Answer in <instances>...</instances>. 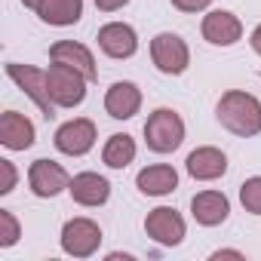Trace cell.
<instances>
[{
	"instance_id": "6da1fadb",
	"label": "cell",
	"mask_w": 261,
	"mask_h": 261,
	"mask_svg": "<svg viewBox=\"0 0 261 261\" xmlns=\"http://www.w3.org/2000/svg\"><path fill=\"white\" fill-rule=\"evenodd\" d=\"M215 117H218V123L227 129V133H233V136H240V139L261 136V101H258L252 92L227 89V92L218 98Z\"/></svg>"
},
{
	"instance_id": "7a4b0ae2",
	"label": "cell",
	"mask_w": 261,
	"mask_h": 261,
	"mask_svg": "<svg viewBox=\"0 0 261 261\" xmlns=\"http://www.w3.org/2000/svg\"><path fill=\"white\" fill-rule=\"evenodd\" d=\"M185 142V120L172 108H157L145 120V145L154 154H172Z\"/></svg>"
},
{
	"instance_id": "3957f363",
	"label": "cell",
	"mask_w": 261,
	"mask_h": 261,
	"mask_svg": "<svg viewBox=\"0 0 261 261\" xmlns=\"http://www.w3.org/2000/svg\"><path fill=\"white\" fill-rule=\"evenodd\" d=\"M86 83L89 80L77 68H68V65H59V62H53L49 71H46V89H49V98L56 101V108H77V105H83Z\"/></svg>"
},
{
	"instance_id": "277c9868",
	"label": "cell",
	"mask_w": 261,
	"mask_h": 261,
	"mask_svg": "<svg viewBox=\"0 0 261 261\" xmlns=\"http://www.w3.org/2000/svg\"><path fill=\"white\" fill-rule=\"evenodd\" d=\"M7 77L40 108V114L46 120L56 117V101L49 98V89H46V71H40L34 65H22V62H7Z\"/></svg>"
},
{
	"instance_id": "5b68a950",
	"label": "cell",
	"mask_w": 261,
	"mask_h": 261,
	"mask_svg": "<svg viewBox=\"0 0 261 261\" xmlns=\"http://www.w3.org/2000/svg\"><path fill=\"white\" fill-rule=\"evenodd\" d=\"M151 62L157 65L160 74L178 77V74H185L188 65H191V49H188V43H185L178 34L163 31V34H157V37L151 40Z\"/></svg>"
},
{
	"instance_id": "8992f818",
	"label": "cell",
	"mask_w": 261,
	"mask_h": 261,
	"mask_svg": "<svg viewBox=\"0 0 261 261\" xmlns=\"http://www.w3.org/2000/svg\"><path fill=\"white\" fill-rule=\"evenodd\" d=\"M95 139H98L95 123H92L89 117H74V120H68V123H62V126L56 129L53 145H56V151L65 154V157H83V154L92 151Z\"/></svg>"
},
{
	"instance_id": "52a82bcc",
	"label": "cell",
	"mask_w": 261,
	"mask_h": 261,
	"mask_svg": "<svg viewBox=\"0 0 261 261\" xmlns=\"http://www.w3.org/2000/svg\"><path fill=\"white\" fill-rule=\"evenodd\" d=\"M101 246V227L92 218H71L62 227V249L74 258H89Z\"/></svg>"
},
{
	"instance_id": "ba28073f",
	"label": "cell",
	"mask_w": 261,
	"mask_h": 261,
	"mask_svg": "<svg viewBox=\"0 0 261 261\" xmlns=\"http://www.w3.org/2000/svg\"><path fill=\"white\" fill-rule=\"evenodd\" d=\"M145 233H148L154 243L172 249V246H178V243L185 240L188 224H185L181 212H175L172 206H157V209H151L148 218H145Z\"/></svg>"
},
{
	"instance_id": "9c48e42d",
	"label": "cell",
	"mask_w": 261,
	"mask_h": 261,
	"mask_svg": "<svg viewBox=\"0 0 261 261\" xmlns=\"http://www.w3.org/2000/svg\"><path fill=\"white\" fill-rule=\"evenodd\" d=\"M28 185H31L34 197L49 200V197H59L62 191L71 188V175L56 160H34L31 169H28Z\"/></svg>"
},
{
	"instance_id": "30bf717a",
	"label": "cell",
	"mask_w": 261,
	"mask_h": 261,
	"mask_svg": "<svg viewBox=\"0 0 261 261\" xmlns=\"http://www.w3.org/2000/svg\"><path fill=\"white\" fill-rule=\"evenodd\" d=\"M98 49L111 59H133L139 49V34L126 22H108L98 28Z\"/></svg>"
},
{
	"instance_id": "8fae6325",
	"label": "cell",
	"mask_w": 261,
	"mask_h": 261,
	"mask_svg": "<svg viewBox=\"0 0 261 261\" xmlns=\"http://www.w3.org/2000/svg\"><path fill=\"white\" fill-rule=\"evenodd\" d=\"M203 37L212 43V46H233L240 37H243V25L233 13L227 10H212L209 16H203V25H200Z\"/></svg>"
},
{
	"instance_id": "7c38bea8",
	"label": "cell",
	"mask_w": 261,
	"mask_h": 261,
	"mask_svg": "<svg viewBox=\"0 0 261 261\" xmlns=\"http://www.w3.org/2000/svg\"><path fill=\"white\" fill-rule=\"evenodd\" d=\"M68 194H71L74 203L95 209V206H105V203H108V197H111V181H108L105 175H98V172H80V175L71 178Z\"/></svg>"
},
{
	"instance_id": "4fadbf2b",
	"label": "cell",
	"mask_w": 261,
	"mask_h": 261,
	"mask_svg": "<svg viewBox=\"0 0 261 261\" xmlns=\"http://www.w3.org/2000/svg\"><path fill=\"white\" fill-rule=\"evenodd\" d=\"M191 215H194V221L203 224V227H218V224L227 221L230 203H227V197H224L221 191H200V194H194V200H191Z\"/></svg>"
},
{
	"instance_id": "5bb4252c",
	"label": "cell",
	"mask_w": 261,
	"mask_h": 261,
	"mask_svg": "<svg viewBox=\"0 0 261 261\" xmlns=\"http://www.w3.org/2000/svg\"><path fill=\"white\" fill-rule=\"evenodd\" d=\"M49 59L59 62V65H68V68H77L89 83L98 80V68H95L92 53L83 43H77V40H59V43H53L49 46Z\"/></svg>"
},
{
	"instance_id": "9a60e30c",
	"label": "cell",
	"mask_w": 261,
	"mask_h": 261,
	"mask_svg": "<svg viewBox=\"0 0 261 261\" xmlns=\"http://www.w3.org/2000/svg\"><path fill=\"white\" fill-rule=\"evenodd\" d=\"M185 166H188V175L194 181H215V178H221L227 172V157H224V151L206 145V148L191 151Z\"/></svg>"
},
{
	"instance_id": "2e32d148",
	"label": "cell",
	"mask_w": 261,
	"mask_h": 261,
	"mask_svg": "<svg viewBox=\"0 0 261 261\" xmlns=\"http://www.w3.org/2000/svg\"><path fill=\"white\" fill-rule=\"evenodd\" d=\"M142 108V89L129 80H117L108 92H105V111L114 120H129L136 117Z\"/></svg>"
},
{
	"instance_id": "e0dca14e",
	"label": "cell",
	"mask_w": 261,
	"mask_h": 261,
	"mask_svg": "<svg viewBox=\"0 0 261 261\" xmlns=\"http://www.w3.org/2000/svg\"><path fill=\"white\" fill-rule=\"evenodd\" d=\"M34 123L19 114V111H7L0 117V145L10 151H28L34 145Z\"/></svg>"
},
{
	"instance_id": "ac0fdd59",
	"label": "cell",
	"mask_w": 261,
	"mask_h": 261,
	"mask_svg": "<svg viewBox=\"0 0 261 261\" xmlns=\"http://www.w3.org/2000/svg\"><path fill=\"white\" fill-rule=\"evenodd\" d=\"M136 185L142 194L148 197H166L178 188V172L166 163H154V166H145L139 175H136Z\"/></svg>"
},
{
	"instance_id": "d6986e66",
	"label": "cell",
	"mask_w": 261,
	"mask_h": 261,
	"mask_svg": "<svg viewBox=\"0 0 261 261\" xmlns=\"http://www.w3.org/2000/svg\"><path fill=\"white\" fill-rule=\"evenodd\" d=\"M37 16L46 25H56V28L77 25L80 16H83V0H43L37 7Z\"/></svg>"
},
{
	"instance_id": "ffe728a7",
	"label": "cell",
	"mask_w": 261,
	"mask_h": 261,
	"mask_svg": "<svg viewBox=\"0 0 261 261\" xmlns=\"http://www.w3.org/2000/svg\"><path fill=\"white\" fill-rule=\"evenodd\" d=\"M101 160H105V166H111V169H126L129 163L136 160V139L126 136V133L111 136V139L105 142V148H101Z\"/></svg>"
},
{
	"instance_id": "44dd1931",
	"label": "cell",
	"mask_w": 261,
	"mask_h": 261,
	"mask_svg": "<svg viewBox=\"0 0 261 261\" xmlns=\"http://www.w3.org/2000/svg\"><path fill=\"white\" fill-rule=\"evenodd\" d=\"M240 203L249 215H261V175H252L240 185Z\"/></svg>"
},
{
	"instance_id": "7402d4cb",
	"label": "cell",
	"mask_w": 261,
	"mask_h": 261,
	"mask_svg": "<svg viewBox=\"0 0 261 261\" xmlns=\"http://www.w3.org/2000/svg\"><path fill=\"white\" fill-rule=\"evenodd\" d=\"M19 237H22V227H19L16 215L10 209H0V246L10 249V246L19 243Z\"/></svg>"
},
{
	"instance_id": "603a6c76",
	"label": "cell",
	"mask_w": 261,
	"mask_h": 261,
	"mask_svg": "<svg viewBox=\"0 0 261 261\" xmlns=\"http://www.w3.org/2000/svg\"><path fill=\"white\" fill-rule=\"evenodd\" d=\"M0 172H4V185H0V194H10L13 188H16V166L10 163V160H0Z\"/></svg>"
},
{
	"instance_id": "cb8c5ba5",
	"label": "cell",
	"mask_w": 261,
	"mask_h": 261,
	"mask_svg": "<svg viewBox=\"0 0 261 261\" xmlns=\"http://www.w3.org/2000/svg\"><path fill=\"white\" fill-rule=\"evenodd\" d=\"M212 0H172V7L181 10V13H203Z\"/></svg>"
},
{
	"instance_id": "d4e9b609",
	"label": "cell",
	"mask_w": 261,
	"mask_h": 261,
	"mask_svg": "<svg viewBox=\"0 0 261 261\" xmlns=\"http://www.w3.org/2000/svg\"><path fill=\"white\" fill-rule=\"evenodd\" d=\"M129 4V0H95V7L101 10V13H117V10H123Z\"/></svg>"
},
{
	"instance_id": "484cf974",
	"label": "cell",
	"mask_w": 261,
	"mask_h": 261,
	"mask_svg": "<svg viewBox=\"0 0 261 261\" xmlns=\"http://www.w3.org/2000/svg\"><path fill=\"white\" fill-rule=\"evenodd\" d=\"M249 43H252V49H255V53L261 56V25H258V28L252 31V37H249Z\"/></svg>"
},
{
	"instance_id": "4316f807",
	"label": "cell",
	"mask_w": 261,
	"mask_h": 261,
	"mask_svg": "<svg viewBox=\"0 0 261 261\" xmlns=\"http://www.w3.org/2000/svg\"><path fill=\"white\" fill-rule=\"evenodd\" d=\"M212 258H243V252H230V249H221V252H215Z\"/></svg>"
},
{
	"instance_id": "83f0119b",
	"label": "cell",
	"mask_w": 261,
	"mask_h": 261,
	"mask_svg": "<svg viewBox=\"0 0 261 261\" xmlns=\"http://www.w3.org/2000/svg\"><path fill=\"white\" fill-rule=\"evenodd\" d=\"M22 4H25V7H28V10H37V7H40V4H43V0H22Z\"/></svg>"
}]
</instances>
